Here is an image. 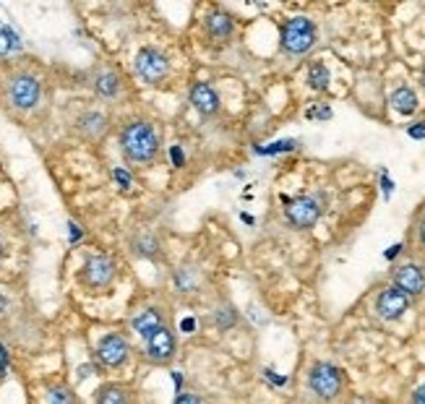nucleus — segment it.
Segmentation results:
<instances>
[{"mask_svg": "<svg viewBox=\"0 0 425 404\" xmlns=\"http://www.w3.org/2000/svg\"><path fill=\"white\" fill-rule=\"evenodd\" d=\"M391 107H394V112H400V115H413L415 110H417V94H415L410 86H400V89L391 91Z\"/></svg>", "mask_w": 425, "mask_h": 404, "instance_id": "dca6fc26", "label": "nucleus"}, {"mask_svg": "<svg viewBox=\"0 0 425 404\" xmlns=\"http://www.w3.org/2000/svg\"><path fill=\"white\" fill-rule=\"evenodd\" d=\"M240 219H243L245 224H253V222H256L253 217H251V214H240Z\"/></svg>", "mask_w": 425, "mask_h": 404, "instance_id": "58836bf2", "label": "nucleus"}, {"mask_svg": "<svg viewBox=\"0 0 425 404\" xmlns=\"http://www.w3.org/2000/svg\"><path fill=\"white\" fill-rule=\"evenodd\" d=\"M413 404H425V383H423V386H417V389H415Z\"/></svg>", "mask_w": 425, "mask_h": 404, "instance_id": "72a5a7b5", "label": "nucleus"}, {"mask_svg": "<svg viewBox=\"0 0 425 404\" xmlns=\"http://www.w3.org/2000/svg\"><path fill=\"white\" fill-rule=\"evenodd\" d=\"M295 149H297L295 139H284V141H274L269 146H256V154L274 156V154H282V152H295Z\"/></svg>", "mask_w": 425, "mask_h": 404, "instance_id": "4be33fe9", "label": "nucleus"}, {"mask_svg": "<svg viewBox=\"0 0 425 404\" xmlns=\"http://www.w3.org/2000/svg\"><path fill=\"white\" fill-rule=\"evenodd\" d=\"M308 386L319 399L329 402V399H334L336 394L342 391V373L332 363H316L310 368Z\"/></svg>", "mask_w": 425, "mask_h": 404, "instance_id": "20e7f679", "label": "nucleus"}, {"mask_svg": "<svg viewBox=\"0 0 425 404\" xmlns=\"http://www.w3.org/2000/svg\"><path fill=\"white\" fill-rule=\"evenodd\" d=\"M194 329H196V321H194V318H183V321H181V331H183V334H191Z\"/></svg>", "mask_w": 425, "mask_h": 404, "instance_id": "f704fd0d", "label": "nucleus"}, {"mask_svg": "<svg viewBox=\"0 0 425 404\" xmlns=\"http://www.w3.org/2000/svg\"><path fill=\"white\" fill-rule=\"evenodd\" d=\"M5 311H8V300H5V298H3V295H0V318L5 316Z\"/></svg>", "mask_w": 425, "mask_h": 404, "instance_id": "4c0bfd02", "label": "nucleus"}, {"mask_svg": "<svg viewBox=\"0 0 425 404\" xmlns=\"http://www.w3.org/2000/svg\"><path fill=\"white\" fill-rule=\"evenodd\" d=\"M306 117H310V120H313V117H321V120H329V117H332V110H329L326 104H313V107H310L308 112H306Z\"/></svg>", "mask_w": 425, "mask_h": 404, "instance_id": "a878e982", "label": "nucleus"}, {"mask_svg": "<svg viewBox=\"0 0 425 404\" xmlns=\"http://www.w3.org/2000/svg\"><path fill=\"white\" fill-rule=\"evenodd\" d=\"M94 89H97V94H102V97H115L117 89H120V78L115 73H110V71H102V73H97V78H94Z\"/></svg>", "mask_w": 425, "mask_h": 404, "instance_id": "6ab92c4d", "label": "nucleus"}, {"mask_svg": "<svg viewBox=\"0 0 425 404\" xmlns=\"http://www.w3.org/2000/svg\"><path fill=\"white\" fill-rule=\"evenodd\" d=\"M0 253H3V248H0Z\"/></svg>", "mask_w": 425, "mask_h": 404, "instance_id": "ea45409f", "label": "nucleus"}, {"mask_svg": "<svg viewBox=\"0 0 425 404\" xmlns=\"http://www.w3.org/2000/svg\"><path fill=\"white\" fill-rule=\"evenodd\" d=\"M94 404H139V396L126 383H102L94 391Z\"/></svg>", "mask_w": 425, "mask_h": 404, "instance_id": "f8f14e48", "label": "nucleus"}, {"mask_svg": "<svg viewBox=\"0 0 425 404\" xmlns=\"http://www.w3.org/2000/svg\"><path fill=\"white\" fill-rule=\"evenodd\" d=\"M120 149L130 165H149L159 152V133L146 120H130L120 130Z\"/></svg>", "mask_w": 425, "mask_h": 404, "instance_id": "f257e3e1", "label": "nucleus"}, {"mask_svg": "<svg viewBox=\"0 0 425 404\" xmlns=\"http://www.w3.org/2000/svg\"><path fill=\"white\" fill-rule=\"evenodd\" d=\"M407 136L410 139H417V141H423L425 139V123L420 120V123H413V126H407Z\"/></svg>", "mask_w": 425, "mask_h": 404, "instance_id": "bb28decb", "label": "nucleus"}, {"mask_svg": "<svg viewBox=\"0 0 425 404\" xmlns=\"http://www.w3.org/2000/svg\"><path fill=\"white\" fill-rule=\"evenodd\" d=\"M170 376H172V383H175V389H178V394H181V391H183V381H185V378H183V373H181V370H175V373H170Z\"/></svg>", "mask_w": 425, "mask_h": 404, "instance_id": "c9c22d12", "label": "nucleus"}, {"mask_svg": "<svg viewBox=\"0 0 425 404\" xmlns=\"http://www.w3.org/2000/svg\"><path fill=\"white\" fill-rule=\"evenodd\" d=\"M207 32L211 39H217V42H227V39L232 37V19L227 16V13L214 11L207 19Z\"/></svg>", "mask_w": 425, "mask_h": 404, "instance_id": "2eb2a0df", "label": "nucleus"}, {"mask_svg": "<svg viewBox=\"0 0 425 404\" xmlns=\"http://www.w3.org/2000/svg\"><path fill=\"white\" fill-rule=\"evenodd\" d=\"M417 240H420V246H425V217L417 222Z\"/></svg>", "mask_w": 425, "mask_h": 404, "instance_id": "e433bc0d", "label": "nucleus"}, {"mask_svg": "<svg viewBox=\"0 0 425 404\" xmlns=\"http://www.w3.org/2000/svg\"><path fill=\"white\" fill-rule=\"evenodd\" d=\"M130 357V344L123 334H104L97 344V360L104 368H123Z\"/></svg>", "mask_w": 425, "mask_h": 404, "instance_id": "0eeeda50", "label": "nucleus"}, {"mask_svg": "<svg viewBox=\"0 0 425 404\" xmlns=\"http://www.w3.org/2000/svg\"><path fill=\"white\" fill-rule=\"evenodd\" d=\"M308 86L316 91H326L329 89V71L323 63H310L308 68Z\"/></svg>", "mask_w": 425, "mask_h": 404, "instance_id": "aec40b11", "label": "nucleus"}, {"mask_svg": "<svg viewBox=\"0 0 425 404\" xmlns=\"http://www.w3.org/2000/svg\"><path fill=\"white\" fill-rule=\"evenodd\" d=\"M68 230H71V243H78L84 237V233H81V227H78L76 222H68Z\"/></svg>", "mask_w": 425, "mask_h": 404, "instance_id": "2f4dec72", "label": "nucleus"}, {"mask_svg": "<svg viewBox=\"0 0 425 404\" xmlns=\"http://www.w3.org/2000/svg\"><path fill=\"white\" fill-rule=\"evenodd\" d=\"M117 266L110 256H89L81 266V285L91 292H102L115 282Z\"/></svg>", "mask_w": 425, "mask_h": 404, "instance_id": "7ed1b4c3", "label": "nucleus"}, {"mask_svg": "<svg viewBox=\"0 0 425 404\" xmlns=\"http://www.w3.org/2000/svg\"><path fill=\"white\" fill-rule=\"evenodd\" d=\"M159 326H165V316H162L159 308H149V311L139 313L133 318V329H136V334L141 339H149Z\"/></svg>", "mask_w": 425, "mask_h": 404, "instance_id": "4468645a", "label": "nucleus"}, {"mask_svg": "<svg viewBox=\"0 0 425 404\" xmlns=\"http://www.w3.org/2000/svg\"><path fill=\"white\" fill-rule=\"evenodd\" d=\"M284 204H287V209H284V217H287V222L292 224V227H297V230H308V227H313L316 222H319V217H321V204H319V198H313V195H297V198H284Z\"/></svg>", "mask_w": 425, "mask_h": 404, "instance_id": "423d86ee", "label": "nucleus"}, {"mask_svg": "<svg viewBox=\"0 0 425 404\" xmlns=\"http://www.w3.org/2000/svg\"><path fill=\"white\" fill-rule=\"evenodd\" d=\"M264 376H266V381H269V383H274V386H284V383H287V376L274 373L271 368H266V370H264Z\"/></svg>", "mask_w": 425, "mask_h": 404, "instance_id": "c756f323", "label": "nucleus"}, {"mask_svg": "<svg viewBox=\"0 0 425 404\" xmlns=\"http://www.w3.org/2000/svg\"><path fill=\"white\" fill-rule=\"evenodd\" d=\"M172 404H204L196 394H188V391H181L178 396H175V402Z\"/></svg>", "mask_w": 425, "mask_h": 404, "instance_id": "cd10ccee", "label": "nucleus"}, {"mask_svg": "<svg viewBox=\"0 0 425 404\" xmlns=\"http://www.w3.org/2000/svg\"><path fill=\"white\" fill-rule=\"evenodd\" d=\"M175 350H178V342H175V334L170 326H159L154 334L146 339V355L157 365H168L175 357Z\"/></svg>", "mask_w": 425, "mask_h": 404, "instance_id": "6e6552de", "label": "nucleus"}, {"mask_svg": "<svg viewBox=\"0 0 425 404\" xmlns=\"http://www.w3.org/2000/svg\"><path fill=\"white\" fill-rule=\"evenodd\" d=\"M394 287L402 289L407 298H417L425 292V272L417 263H402L394 272Z\"/></svg>", "mask_w": 425, "mask_h": 404, "instance_id": "9b49d317", "label": "nucleus"}, {"mask_svg": "<svg viewBox=\"0 0 425 404\" xmlns=\"http://www.w3.org/2000/svg\"><path fill=\"white\" fill-rule=\"evenodd\" d=\"M214 318H217L219 329H222V331H227V329H232V326L238 324V311H235L232 305H225V308H219Z\"/></svg>", "mask_w": 425, "mask_h": 404, "instance_id": "b1692460", "label": "nucleus"}, {"mask_svg": "<svg viewBox=\"0 0 425 404\" xmlns=\"http://www.w3.org/2000/svg\"><path fill=\"white\" fill-rule=\"evenodd\" d=\"M191 104H194L201 115H207V117L217 115V110H219L217 91L211 89L209 84H194V89H191Z\"/></svg>", "mask_w": 425, "mask_h": 404, "instance_id": "ddd939ff", "label": "nucleus"}, {"mask_svg": "<svg viewBox=\"0 0 425 404\" xmlns=\"http://www.w3.org/2000/svg\"><path fill=\"white\" fill-rule=\"evenodd\" d=\"M136 73L146 81V84H162L170 73V63H168V55L165 52L154 50V47H141L139 55H136Z\"/></svg>", "mask_w": 425, "mask_h": 404, "instance_id": "39448f33", "label": "nucleus"}, {"mask_svg": "<svg viewBox=\"0 0 425 404\" xmlns=\"http://www.w3.org/2000/svg\"><path fill=\"white\" fill-rule=\"evenodd\" d=\"M400 253H402V243H397V246H391V248L387 250V253H384V259H387V261H394L397 256H400Z\"/></svg>", "mask_w": 425, "mask_h": 404, "instance_id": "473e14b6", "label": "nucleus"}, {"mask_svg": "<svg viewBox=\"0 0 425 404\" xmlns=\"http://www.w3.org/2000/svg\"><path fill=\"white\" fill-rule=\"evenodd\" d=\"M407 308H410V298H407L402 289H397L394 285L387 287V289H381V295L376 300V313H378L384 321H397V318H402V316L407 313Z\"/></svg>", "mask_w": 425, "mask_h": 404, "instance_id": "9d476101", "label": "nucleus"}, {"mask_svg": "<svg viewBox=\"0 0 425 404\" xmlns=\"http://www.w3.org/2000/svg\"><path fill=\"white\" fill-rule=\"evenodd\" d=\"M45 404H78L73 389H68L65 383H52L45 391Z\"/></svg>", "mask_w": 425, "mask_h": 404, "instance_id": "a211bd4d", "label": "nucleus"}, {"mask_svg": "<svg viewBox=\"0 0 425 404\" xmlns=\"http://www.w3.org/2000/svg\"><path fill=\"white\" fill-rule=\"evenodd\" d=\"M381 188H384V195H391L394 193V182H391V178H389L387 172H381Z\"/></svg>", "mask_w": 425, "mask_h": 404, "instance_id": "7c9ffc66", "label": "nucleus"}, {"mask_svg": "<svg viewBox=\"0 0 425 404\" xmlns=\"http://www.w3.org/2000/svg\"><path fill=\"white\" fill-rule=\"evenodd\" d=\"M19 47H21V39H19V34L13 32L11 26L0 24V58L11 55V52H16Z\"/></svg>", "mask_w": 425, "mask_h": 404, "instance_id": "412c9836", "label": "nucleus"}, {"mask_svg": "<svg viewBox=\"0 0 425 404\" xmlns=\"http://www.w3.org/2000/svg\"><path fill=\"white\" fill-rule=\"evenodd\" d=\"M133 248H136V256H143V259H154L157 250H159V243L149 235H141L139 240H133Z\"/></svg>", "mask_w": 425, "mask_h": 404, "instance_id": "5701e85b", "label": "nucleus"}, {"mask_svg": "<svg viewBox=\"0 0 425 404\" xmlns=\"http://www.w3.org/2000/svg\"><path fill=\"white\" fill-rule=\"evenodd\" d=\"M316 37H319V32L310 19L306 16L290 19L282 26V50H287L290 55H306L316 45Z\"/></svg>", "mask_w": 425, "mask_h": 404, "instance_id": "f03ea898", "label": "nucleus"}, {"mask_svg": "<svg viewBox=\"0 0 425 404\" xmlns=\"http://www.w3.org/2000/svg\"><path fill=\"white\" fill-rule=\"evenodd\" d=\"M8 99L19 110H32L39 102V81L34 76H29V73L16 76L8 84Z\"/></svg>", "mask_w": 425, "mask_h": 404, "instance_id": "1a4fd4ad", "label": "nucleus"}, {"mask_svg": "<svg viewBox=\"0 0 425 404\" xmlns=\"http://www.w3.org/2000/svg\"><path fill=\"white\" fill-rule=\"evenodd\" d=\"M113 180H115L117 188H123V191H128L130 185H133V178H130V172H128V169H123V167H115V169H113Z\"/></svg>", "mask_w": 425, "mask_h": 404, "instance_id": "393cba45", "label": "nucleus"}, {"mask_svg": "<svg viewBox=\"0 0 425 404\" xmlns=\"http://www.w3.org/2000/svg\"><path fill=\"white\" fill-rule=\"evenodd\" d=\"M78 130L84 136H89V139H100V136H104V130H107V117L102 112H84V115L78 117Z\"/></svg>", "mask_w": 425, "mask_h": 404, "instance_id": "f3484780", "label": "nucleus"}, {"mask_svg": "<svg viewBox=\"0 0 425 404\" xmlns=\"http://www.w3.org/2000/svg\"><path fill=\"white\" fill-rule=\"evenodd\" d=\"M170 159H172L175 167H183V165H185V154H183L181 146H170Z\"/></svg>", "mask_w": 425, "mask_h": 404, "instance_id": "c85d7f7f", "label": "nucleus"}]
</instances>
